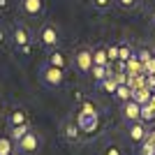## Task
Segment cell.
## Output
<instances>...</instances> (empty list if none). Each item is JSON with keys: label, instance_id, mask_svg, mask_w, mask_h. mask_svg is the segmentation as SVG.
<instances>
[{"label": "cell", "instance_id": "6da1fadb", "mask_svg": "<svg viewBox=\"0 0 155 155\" xmlns=\"http://www.w3.org/2000/svg\"><path fill=\"white\" fill-rule=\"evenodd\" d=\"M39 77H42V81H44L49 88H58L60 84H63V79H65V74H63V70L60 67H53V65H42V70H39Z\"/></svg>", "mask_w": 155, "mask_h": 155}, {"label": "cell", "instance_id": "7a4b0ae2", "mask_svg": "<svg viewBox=\"0 0 155 155\" xmlns=\"http://www.w3.org/2000/svg\"><path fill=\"white\" fill-rule=\"evenodd\" d=\"M16 146H19V150H23V153H35V150L39 148V137L35 134V132H30V130H28L26 134L16 141Z\"/></svg>", "mask_w": 155, "mask_h": 155}, {"label": "cell", "instance_id": "3957f363", "mask_svg": "<svg viewBox=\"0 0 155 155\" xmlns=\"http://www.w3.org/2000/svg\"><path fill=\"white\" fill-rule=\"evenodd\" d=\"M123 116H125L127 123L141 120V104L137 102V100H127V102H123Z\"/></svg>", "mask_w": 155, "mask_h": 155}, {"label": "cell", "instance_id": "277c9868", "mask_svg": "<svg viewBox=\"0 0 155 155\" xmlns=\"http://www.w3.org/2000/svg\"><path fill=\"white\" fill-rule=\"evenodd\" d=\"M39 42L44 46H49V49L58 46V32H56V28H53L51 23H44V26H42V30H39Z\"/></svg>", "mask_w": 155, "mask_h": 155}, {"label": "cell", "instance_id": "5b68a950", "mask_svg": "<svg viewBox=\"0 0 155 155\" xmlns=\"http://www.w3.org/2000/svg\"><path fill=\"white\" fill-rule=\"evenodd\" d=\"M77 125H79L81 132H95V130H97V111H95V114H86V111H81Z\"/></svg>", "mask_w": 155, "mask_h": 155}, {"label": "cell", "instance_id": "8992f818", "mask_svg": "<svg viewBox=\"0 0 155 155\" xmlns=\"http://www.w3.org/2000/svg\"><path fill=\"white\" fill-rule=\"evenodd\" d=\"M74 65H77V70L79 72H91L93 67V51H88V49H81V51L74 56Z\"/></svg>", "mask_w": 155, "mask_h": 155}, {"label": "cell", "instance_id": "52a82bcc", "mask_svg": "<svg viewBox=\"0 0 155 155\" xmlns=\"http://www.w3.org/2000/svg\"><path fill=\"white\" fill-rule=\"evenodd\" d=\"M21 12L26 16H39L44 12V0H21Z\"/></svg>", "mask_w": 155, "mask_h": 155}, {"label": "cell", "instance_id": "ba28073f", "mask_svg": "<svg viewBox=\"0 0 155 155\" xmlns=\"http://www.w3.org/2000/svg\"><path fill=\"white\" fill-rule=\"evenodd\" d=\"M14 44L19 46H28L30 44V30H28L26 26H23V23H19V26L14 28Z\"/></svg>", "mask_w": 155, "mask_h": 155}, {"label": "cell", "instance_id": "9c48e42d", "mask_svg": "<svg viewBox=\"0 0 155 155\" xmlns=\"http://www.w3.org/2000/svg\"><path fill=\"white\" fill-rule=\"evenodd\" d=\"M130 139L132 141H137V143H141L146 137H148V132H146V127L141 125V120H137V123H130Z\"/></svg>", "mask_w": 155, "mask_h": 155}, {"label": "cell", "instance_id": "30bf717a", "mask_svg": "<svg viewBox=\"0 0 155 155\" xmlns=\"http://www.w3.org/2000/svg\"><path fill=\"white\" fill-rule=\"evenodd\" d=\"M9 125L12 127H19V125H28V116H26V111L23 109H16L9 114Z\"/></svg>", "mask_w": 155, "mask_h": 155}, {"label": "cell", "instance_id": "8fae6325", "mask_svg": "<svg viewBox=\"0 0 155 155\" xmlns=\"http://www.w3.org/2000/svg\"><path fill=\"white\" fill-rule=\"evenodd\" d=\"M91 72H93V77L97 79V84H100L102 79H107V77H111V74H114L109 65H93V67H91Z\"/></svg>", "mask_w": 155, "mask_h": 155}, {"label": "cell", "instance_id": "7c38bea8", "mask_svg": "<svg viewBox=\"0 0 155 155\" xmlns=\"http://www.w3.org/2000/svg\"><path fill=\"white\" fill-rule=\"evenodd\" d=\"M114 95H116L120 102H127V100H132V88H130L127 84H118V88H116Z\"/></svg>", "mask_w": 155, "mask_h": 155}, {"label": "cell", "instance_id": "4fadbf2b", "mask_svg": "<svg viewBox=\"0 0 155 155\" xmlns=\"http://www.w3.org/2000/svg\"><path fill=\"white\" fill-rule=\"evenodd\" d=\"M49 65H53V67H60V70H65L67 60H65V56H63L60 51H51V53H49Z\"/></svg>", "mask_w": 155, "mask_h": 155}, {"label": "cell", "instance_id": "5bb4252c", "mask_svg": "<svg viewBox=\"0 0 155 155\" xmlns=\"http://www.w3.org/2000/svg\"><path fill=\"white\" fill-rule=\"evenodd\" d=\"M100 88H102V91H107V93H116V88H118V81H116V77L111 74V77L102 79V81H100Z\"/></svg>", "mask_w": 155, "mask_h": 155}, {"label": "cell", "instance_id": "9a60e30c", "mask_svg": "<svg viewBox=\"0 0 155 155\" xmlns=\"http://www.w3.org/2000/svg\"><path fill=\"white\" fill-rule=\"evenodd\" d=\"M93 65H109L107 49H95V51H93Z\"/></svg>", "mask_w": 155, "mask_h": 155}, {"label": "cell", "instance_id": "2e32d148", "mask_svg": "<svg viewBox=\"0 0 155 155\" xmlns=\"http://www.w3.org/2000/svg\"><path fill=\"white\" fill-rule=\"evenodd\" d=\"M141 120H143V123H153V120H155V109L150 107L148 102L141 104Z\"/></svg>", "mask_w": 155, "mask_h": 155}, {"label": "cell", "instance_id": "e0dca14e", "mask_svg": "<svg viewBox=\"0 0 155 155\" xmlns=\"http://www.w3.org/2000/svg\"><path fill=\"white\" fill-rule=\"evenodd\" d=\"M132 58V51H130V46H118V60H120V63H127V60Z\"/></svg>", "mask_w": 155, "mask_h": 155}, {"label": "cell", "instance_id": "ac0fdd59", "mask_svg": "<svg viewBox=\"0 0 155 155\" xmlns=\"http://www.w3.org/2000/svg\"><path fill=\"white\" fill-rule=\"evenodd\" d=\"M12 153V141L7 137H0V155H9Z\"/></svg>", "mask_w": 155, "mask_h": 155}, {"label": "cell", "instance_id": "d6986e66", "mask_svg": "<svg viewBox=\"0 0 155 155\" xmlns=\"http://www.w3.org/2000/svg\"><path fill=\"white\" fill-rule=\"evenodd\" d=\"M79 132H81V130H79V125H67V127H65V137H67V139H77L79 137Z\"/></svg>", "mask_w": 155, "mask_h": 155}, {"label": "cell", "instance_id": "ffe728a7", "mask_svg": "<svg viewBox=\"0 0 155 155\" xmlns=\"http://www.w3.org/2000/svg\"><path fill=\"white\" fill-rule=\"evenodd\" d=\"M28 132V125H19V127H12V139L14 141H19L21 137Z\"/></svg>", "mask_w": 155, "mask_h": 155}, {"label": "cell", "instance_id": "44dd1931", "mask_svg": "<svg viewBox=\"0 0 155 155\" xmlns=\"http://www.w3.org/2000/svg\"><path fill=\"white\" fill-rule=\"evenodd\" d=\"M139 155H155V146H153V143H143V146H141V150H139Z\"/></svg>", "mask_w": 155, "mask_h": 155}, {"label": "cell", "instance_id": "7402d4cb", "mask_svg": "<svg viewBox=\"0 0 155 155\" xmlns=\"http://www.w3.org/2000/svg\"><path fill=\"white\" fill-rule=\"evenodd\" d=\"M143 70L148 72V74H155V58H153V56H150V58L143 63Z\"/></svg>", "mask_w": 155, "mask_h": 155}, {"label": "cell", "instance_id": "603a6c76", "mask_svg": "<svg viewBox=\"0 0 155 155\" xmlns=\"http://www.w3.org/2000/svg\"><path fill=\"white\" fill-rule=\"evenodd\" d=\"M111 2H114V0H93V5H95L97 9H107V7H111Z\"/></svg>", "mask_w": 155, "mask_h": 155}, {"label": "cell", "instance_id": "cb8c5ba5", "mask_svg": "<svg viewBox=\"0 0 155 155\" xmlns=\"http://www.w3.org/2000/svg\"><path fill=\"white\" fill-rule=\"evenodd\" d=\"M107 56H109V60H118V46H109Z\"/></svg>", "mask_w": 155, "mask_h": 155}, {"label": "cell", "instance_id": "d4e9b609", "mask_svg": "<svg viewBox=\"0 0 155 155\" xmlns=\"http://www.w3.org/2000/svg\"><path fill=\"white\" fill-rule=\"evenodd\" d=\"M148 58H150V53H148V51H139V53H137V60H139V63H141V65L146 63V60H148Z\"/></svg>", "mask_w": 155, "mask_h": 155}, {"label": "cell", "instance_id": "484cf974", "mask_svg": "<svg viewBox=\"0 0 155 155\" xmlns=\"http://www.w3.org/2000/svg\"><path fill=\"white\" fill-rule=\"evenodd\" d=\"M81 111H86V114H95V107H93V102H84Z\"/></svg>", "mask_w": 155, "mask_h": 155}, {"label": "cell", "instance_id": "4316f807", "mask_svg": "<svg viewBox=\"0 0 155 155\" xmlns=\"http://www.w3.org/2000/svg\"><path fill=\"white\" fill-rule=\"evenodd\" d=\"M104 155H120V150L116 148V146H109V148H107V153Z\"/></svg>", "mask_w": 155, "mask_h": 155}, {"label": "cell", "instance_id": "83f0119b", "mask_svg": "<svg viewBox=\"0 0 155 155\" xmlns=\"http://www.w3.org/2000/svg\"><path fill=\"white\" fill-rule=\"evenodd\" d=\"M116 2L120 7H132V5H134V0H116Z\"/></svg>", "mask_w": 155, "mask_h": 155}, {"label": "cell", "instance_id": "f1b7e54d", "mask_svg": "<svg viewBox=\"0 0 155 155\" xmlns=\"http://www.w3.org/2000/svg\"><path fill=\"white\" fill-rule=\"evenodd\" d=\"M0 42H5V32L0 30Z\"/></svg>", "mask_w": 155, "mask_h": 155}, {"label": "cell", "instance_id": "f546056e", "mask_svg": "<svg viewBox=\"0 0 155 155\" xmlns=\"http://www.w3.org/2000/svg\"><path fill=\"white\" fill-rule=\"evenodd\" d=\"M7 5V0H0V7H5Z\"/></svg>", "mask_w": 155, "mask_h": 155}, {"label": "cell", "instance_id": "4dcf8cb0", "mask_svg": "<svg viewBox=\"0 0 155 155\" xmlns=\"http://www.w3.org/2000/svg\"><path fill=\"white\" fill-rule=\"evenodd\" d=\"M150 93H153V95H155V84H153V86H150Z\"/></svg>", "mask_w": 155, "mask_h": 155}, {"label": "cell", "instance_id": "1f68e13d", "mask_svg": "<svg viewBox=\"0 0 155 155\" xmlns=\"http://www.w3.org/2000/svg\"><path fill=\"white\" fill-rule=\"evenodd\" d=\"M84 2H88V0H84Z\"/></svg>", "mask_w": 155, "mask_h": 155}, {"label": "cell", "instance_id": "d6a6232c", "mask_svg": "<svg viewBox=\"0 0 155 155\" xmlns=\"http://www.w3.org/2000/svg\"><path fill=\"white\" fill-rule=\"evenodd\" d=\"M153 77H155V74H153Z\"/></svg>", "mask_w": 155, "mask_h": 155}]
</instances>
